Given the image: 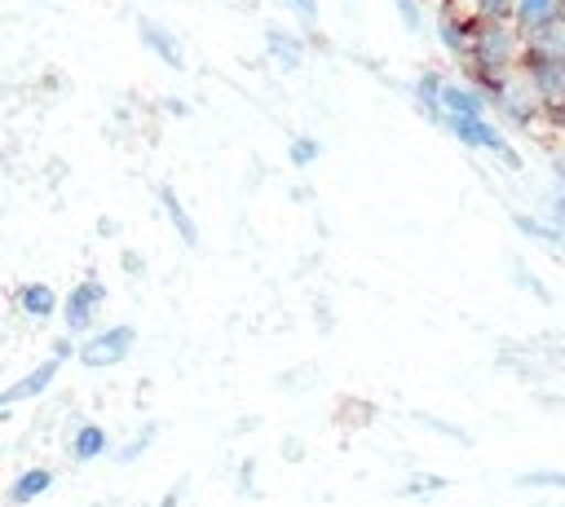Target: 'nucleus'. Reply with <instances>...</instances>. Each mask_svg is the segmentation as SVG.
I'll use <instances>...</instances> for the list:
<instances>
[{"label": "nucleus", "mask_w": 565, "mask_h": 507, "mask_svg": "<svg viewBox=\"0 0 565 507\" xmlns=\"http://www.w3.org/2000/svg\"><path fill=\"white\" fill-rule=\"evenodd\" d=\"M521 53H525V35L512 26V18H477L472 48L459 66L463 79L494 101L508 88V79L521 71Z\"/></svg>", "instance_id": "nucleus-1"}, {"label": "nucleus", "mask_w": 565, "mask_h": 507, "mask_svg": "<svg viewBox=\"0 0 565 507\" xmlns=\"http://www.w3.org/2000/svg\"><path fill=\"white\" fill-rule=\"evenodd\" d=\"M132 348H137V326L115 322V326L88 331V335L79 339L75 362H79L84 370H110V366H124V362L132 357Z\"/></svg>", "instance_id": "nucleus-2"}, {"label": "nucleus", "mask_w": 565, "mask_h": 507, "mask_svg": "<svg viewBox=\"0 0 565 507\" xmlns=\"http://www.w3.org/2000/svg\"><path fill=\"white\" fill-rule=\"evenodd\" d=\"M437 128H446V132H450L455 141H463L468 150H486V154H499L508 172H521V154L512 150L508 132H503L499 123H490L486 115H481V119H463V115H441V123H437Z\"/></svg>", "instance_id": "nucleus-3"}, {"label": "nucleus", "mask_w": 565, "mask_h": 507, "mask_svg": "<svg viewBox=\"0 0 565 507\" xmlns=\"http://www.w3.org/2000/svg\"><path fill=\"white\" fill-rule=\"evenodd\" d=\"M102 309H106V282L102 278H79L66 295H62V326H66V335H75V339H84L88 331H97V317H102Z\"/></svg>", "instance_id": "nucleus-4"}, {"label": "nucleus", "mask_w": 565, "mask_h": 507, "mask_svg": "<svg viewBox=\"0 0 565 507\" xmlns=\"http://www.w3.org/2000/svg\"><path fill=\"white\" fill-rule=\"evenodd\" d=\"M512 128H534V123H543V101H539V93H534V84L516 71L512 79H508V88L490 101Z\"/></svg>", "instance_id": "nucleus-5"}, {"label": "nucleus", "mask_w": 565, "mask_h": 507, "mask_svg": "<svg viewBox=\"0 0 565 507\" xmlns=\"http://www.w3.org/2000/svg\"><path fill=\"white\" fill-rule=\"evenodd\" d=\"M62 375V357H44L40 366H31L22 379H13V384H4L0 388V410H9V406H22V401H35L40 392H49L53 388V379Z\"/></svg>", "instance_id": "nucleus-6"}, {"label": "nucleus", "mask_w": 565, "mask_h": 507, "mask_svg": "<svg viewBox=\"0 0 565 507\" xmlns=\"http://www.w3.org/2000/svg\"><path fill=\"white\" fill-rule=\"evenodd\" d=\"M13 309H18L22 317H31V322H49V317L62 313V295H57L53 282H44V278H26V282L13 287Z\"/></svg>", "instance_id": "nucleus-7"}, {"label": "nucleus", "mask_w": 565, "mask_h": 507, "mask_svg": "<svg viewBox=\"0 0 565 507\" xmlns=\"http://www.w3.org/2000/svg\"><path fill=\"white\" fill-rule=\"evenodd\" d=\"M137 40H141L146 53L159 57L168 71H185V48H181V40H177L163 22H154V18H137Z\"/></svg>", "instance_id": "nucleus-8"}, {"label": "nucleus", "mask_w": 565, "mask_h": 507, "mask_svg": "<svg viewBox=\"0 0 565 507\" xmlns=\"http://www.w3.org/2000/svg\"><path fill=\"white\" fill-rule=\"evenodd\" d=\"M486 110H490V97H486L481 88H472L468 79H463V84H455V79H446V84H441V115L481 119Z\"/></svg>", "instance_id": "nucleus-9"}, {"label": "nucleus", "mask_w": 565, "mask_h": 507, "mask_svg": "<svg viewBox=\"0 0 565 507\" xmlns=\"http://www.w3.org/2000/svg\"><path fill=\"white\" fill-rule=\"evenodd\" d=\"M53 489V467H22L13 481H9V489H4V503L9 507H31L35 498H44Z\"/></svg>", "instance_id": "nucleus-10"}, {"label": "nucleus", "mask_w": 565, "mask_h": 507, "mask_svg": "<svg viewBox=\"0 0 565 507\" xmlns=\"http://www.w3.org/2000/svg\"><path fill=\"white\" fill-rule=\"evenodd\" d=\"M265 48L282 71H296L309 57V44L300 40V31H282V26H265Z\"/></svg>", "instance_id": "nucleus-11"}, {"label": "nucleus", "mask_w": 565, "mask_h": 507, "mask_svg": "<svg viewBox=\"0 0 565 507\" xmlns=\"http://www.w3.org/2000/svg\"><path fill=\"white\" fill-rule=\"evenodd\" d=\"M561 18V0H516L512 4V26L530 40V35H539L543 26H552Z\"/></svg>", "instance_id": "nucleus-12"}, {"label": "nucleus", "mask_w": 565, "mask_h": 507, "mask_svg": "<svg viewBox=\"0 0 565 507\" xmlns=\"http://www.w3.org/2000/svg\"><path fill=\"white\" fill-rule=\"evenodd\" d=\"M66 454L75 459V463H93V459H102V454H110V436H106V428L102 423H75V432H71V441H66Z\"/></svg>", "instance_id": "nucleus-13"}, {"label": "nucleus", "mask_w": 565, "mask_h": 507, "mask_svg": "<svg viewBox=\"0 0 565 507\" xmlns=\"http://www.w3.org/2000/svg\"><path fill=\"white\" fill-rule=\"evenodd\" d=\"M441 84H446V75L441 71H419L415 75V84H411V97H415V110L428 119V123H441Z\"/></svg>", "instance_id": "nucleus-14"}, {"label": "nucleus", "mask_w": 565, "mask_h": 507, "mask_svg": "<svg viewBox=\"0 0 565 507\" xmlns=\"http://www.w3.org/2000/svg\"><path fill=\"white\" fill-rule=\"evenodd\" d=\"M154 194H159V207H163L168 225L177 229V238H181L185 247H199V225H194V216L185 212V203L177 198V190H172V185H159Z\"/></svg>", "instance_id": "nucleus-15"}, {"label": "nucleus", "mask_w": 565, "mask_h": 507, "mask_svg": "<svg viewBox=\"0 0 565 507\" xmlns=\"http://www.w3.org/2000/svg\"><path fill=\"white\" fill-rule=\"evenodd\" d=\"M512 225H516L525 238H534L539 247H552V251H561V247H565V234H561L547 216H525V212H516V216H512Z\"/></svg>", "instance_id": "nucleus-16"}, {"label": "nucleus", "mask_w": 565, "mask_h": 507, "mask_svg": "<svg viewBox=\"0 0 565 507\" xmlns=\"http://www.w3.org/2000/svg\"><path fill=\"white\" fill-rule=\"evenodd\" d=\"M525 44H530L534 53H543V57H552V62L565 66V22H561V18H556L552 26H543L539 35H530Z\"/></svg>", "instance_id": "nucleus-17"}, {"label": "nucleus", "mask_w": 565, "mask_h": 507, "mask_svg": "<svg viewBox=\"0 0 565 507\" xmlns=\"http://www.w3.org/2000/svg\"><path fill=\"white\" fill-rule=\"evenodd\" d=\"M287 159H291V168H313L322 159V141L309 137V132H300V137L287 141Z\"/></svg>", "instance_id": "nucleus-18"}, {"label": "nucleus", "mask_w": 565, "mask_h": 507, "mask_svg": "<svg viewBox=\"0 0 565 507\" xmlns=\"http://www.w3.org/2000/svg\"><path fill=\"white\" fill-rule=\"evenodd\" d=\"M154 432H159L154 423H141V428H137V436H128L119 450H110V459H115V463H137V459L146 454V445L154 441Z\"/></svg>", "instance_id": "nucleus-19"}, {"label": "nucleus", "mask_w": 565, "mask_h": 507, "mask_svg": "<svg viewBox=\"0 0 565 507\" xmlns=\"http://www.w3.org/2000/svg\"><path fill=\"white\" fill-rule=\"evenodd\" d=\"M450 481L446 476H433V472H411L406 481H402V489L397 494H406V498H428V494H441Z\"/></svg>", "instance_id": "nucleus-20"}, {"label": "nucleus", "mask_w": 565, "mask_h": 507, "mask_svg": "<svg viewBox=\"0 0 565 507\" xmlns=\"http://www.w3.org/2000/svg\"><path fill=\"white\" fill-rule=\"evenodd\" d=\"M516 485H521V489H565V472H556V467H534V472H521Z\"/></svg>", "instance_id": "nucleus-21"}, {"label": "nucleus", "mask_w": 565, "mask_h": 507, "mask_svg": "<svg viewBox=\"0 0 565 507\" xmlns=\"http://www.w3.org/2000/svg\"><path fill=\"white\" fill-rule=\"evenodd\" d=\"M393 9H397L402 26H406L411 35H419V31H424V4H419V0H393Z\"/></svg>", "instance_id": "nucleus-22"}, {"label": "nucleus", "mask_w": 565, "mask_h": 507, "mask_svg": "<svg viewBox=\"0 0 565 507\" xmlns=\"http://www.w3.org/2000/svg\"><path fill=\"white\" fill-rule=\"evenodd\" d=\"M282 4L300 18V31H313V26H318V18H322V13H318V0H282Z\"/></svg>", "instance_id": "nucleus-23"}, {"label": "nucleus", "mask_w": 565, "mask_h": 507, "mask_svg": "<svg viewBox=\"0 0 565 507\" xmlns=\"http://www.w3.org/2000/svg\"><path fill=\"white\" fill-rule=\"evenodd\" d=\"M472 13H481V18H512V4L516 0H463Z\"/></svg>", "instance_id": "nucleus-24"}, {"label": "nucleus", "mask_w": 565, "mask_h": 507, "mask_svg": "<svg viewBox=\"0 0 565 507\" xmlns=\"http://www.w3.org/2000/svg\"><path fill=\"white\" fill-rule=\"evenodd\" d=\"M512 269H516V273H512V278H516V282H521V287H525V291H534V295H539V300H543V304H552V291H547V287H543V282H534V273H530V269H525V265H521V260H512Z\"/></svg>", "instance_id": "nucleus-25"}, {"label": "nucleus", "mask_w": 565, "mask_h": 507, "mask_svg": "<svg viewBox=\"0 0 565 507\" xmlns=\"http://www.w3.org/2000/svg\"><path fill=\"white\" fill-rule=\"evenodd\" d=\"M543 216H547V220H552V225L565 234V190H552V194H547V203H543Z\"/></svg>", "instance_id": "nucleus-26"}, {"label": "nucleus", "mask_w": 565, "mask_h": 507, "mask_svg": "<svg viewBox=\"0 0 565 507\" xmlns=\"http://www.w3.org/2000/svg\"><path fill=\"white\" fill-rule=\"evenodd\" d=\"M419 423H428V428H433V432H441V436L468 441V432H463V428H455V423H441V419H433V414H419Z\"/></svg>", "instance_id": "nucleus-27"}, {"label": "nucleus", "mask_w": 565, "mask_h": 507, "mask_svg": "<svg viewBox=\"0 0 565 507\" xmlns=\"http://www.w3.org/2000/svg\"><path fill=\"white\" fill-rule=\"evenodd\" d=\"M552 176H556V190H565V154H552Z\"/></svg>", "instance_id": "nucleus-28"}, {"label": "nucleus", "mask_w": 565, "mask_h": 507, "mask_svg": "<svg viewBox=\"0 0 565 507\" xmlns=\"http://www.w3.org/2000/svg\"><path fill=\"white\" fill-rule=\"evenodd\" d=\"M181 498H185V485H172V489H168V498H163L159 507H181Z\"/></svg>", "instance_id": "nucleus-29"}, {"label": "nucleus", "mask_w": 565, "mask_h": 507, "mask_svg": "<svg viewBox=\"0 0 565 507\" xmlns=\"http://www.w3.org/2000/svg\"><path fill=\"white\" fill-rule=\"evenodd\" d=\"M124 265H128L132 273H141V256H137V251H124Z\"/></svg>", "instance_id": "nucleus-30"}]
</instances>
